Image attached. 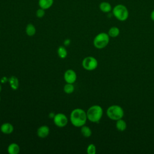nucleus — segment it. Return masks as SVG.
Returning <instances> with one entry per match:
<instances>
[{
	"label": "nucleus",
	"mask_w": 154,
	"mask_h": 154,
	"mask_svg": "<svg viewBox=\"0 0 154 154\" xmlns=\"http://www.w3.org/2000/svg\"><path fill=\"white\" fill-rule=\"evenodd\" d=\"M76 73L75 71L72 69H68L64 73V79L66 83L73 84L76 81Z\"/></svg>",
	"instance_id": "8"
},
{
	"label": "nucleus",
	"mask_w": 154,
	"mask_h": 154,
	"mask_svg": "<svg viewBox=\"0 0 154 154\" xmlns=\"http://www.w3.org/2000/svg\"><path fill=\"white\" fill-rule=\"evenodd\" d=\"M54 4V0H38V4L40 8L45 10L50 8Z\"/></svg>",
	"instance_id": "13"
},
{
	"label": "nucleus",
	"mask_w": 154,
	"mask_h": 154,
	"mask_svg": "<svg viewBox=\"0 0 154 154\" xmlns=\"http://www.w3.org/2000/svg\"><path fill=\"white\" fill-rule=\"evenodd\" d=\"M0 131L4 134H10L13 132L14 127L11 123L6 122L1 125Z\"/></svg>",
	"instance_id": "10"
},
{
	"label": "nucleus",
	"mask_w": 154,
	"mask_h": 154,
	"mask_svg": "<svg viewBox=\"0 0 154 154\" xmlns=\"http://www.w3.org/2000/svg\"><path fill=\"white\" fill-rule=\"evenodd\" d=\"M1 90H2V85H1V84H0V92L1 91Z\"/></svg>",
	"instance_id": "26"
},
{
	"label": "nucleus",
	"mask_w": 154,
	"mask_h": 154,
	"mask_svg": "<svg viewBox=\"0 0 154 154\" xmlns=\"http://www.w3.org/2000/svg\"><path fill=\"white\" fill-rule=\"evenodd\" d=\"M116 127L117 129L119 131L123 132V131L126 130V127H127V125H126V123L125 120H123L122 119H120L119 120H116Z\"/></svg>",
	"instance_id": "15"
},
{
	"label": "nucleus",
	"mask_w": 154,
	"mask_h": 154,
	"mask_svg": "<svg viewBox=\"0 0 154 154\" xmlns=\"http://www.w3.org/2000/svg\"><path fill=\"white\" fill-rule=\"evenodd\" d=\"M109 42V36L106 32H100L97 34L93 40L94 46L99 49L105 48Z\"/></svg>",
	"instance_id": "5"
},
{
	"label": "nucleus",
	"mask_w": 154,
	"mask_h": 154,
	"mask_svg": "<svg viewBox=\"0 0 154 154\" xmlns=\"http://www.w3.org/2000/svg\"><path fill=\"white\" fill-rule=\"evenodd\" d=\"M0 102H1V96H0Z\"/></svg>",
	"instance_id": "27"
},
{
	"label": "nucleus",
	"mask_w": 154,
	"mask_h": 154,
	"mask_svg": "<svg viewBox=\"0 0 154 154\" xmlns=\"http://www.w3.org/2000/svg\"><path fill=\"white\" fill-rule=\"evenodd\" d=\"M120 34V29L117 26H112L111 27L108 32V34L109 37L114 38L117 37Z\"/></svg>",
	"instance_id": "18"
},
{
	"label": "nucleus",
	"mask_w": 154,
	"mask_h": 154,
	"mask_svg": "<svg viewBox=\"0 0 154 154\" xmlns=\"http://www.w3.org/2000/svg\"><path fill=\"white\" fill-rule=\"evenodd\" d=\"M87 119L93 123H97L103 116V109L98 105L91 106L87 111Z\"/></svg>",
	"instance_id": "2"
},
{
	"label": "nucleus",
	"mask_w": 154,
	"mask_h": 154,
	"mask_svg": "<svg viewBox=\"0 0 154 154\" xmlns=\"http://www.w3.org/2000/svg\"><path fill=\"white\" fill-rule=\"evenodd\" d=\"M53 122L55 126L59 128L65 127L68 123V119L63 113H57L53 118Z\"/></svg>",
	"instance_id": "7"
},
{
	"label": "nucleus",
	"mask_w": 154,
	"mask_h": 154,
	"mask_svg": "<svg viewBox=\"0 0 154 154\" xmlns=\"http://www.w3.org/2000/svg\"><path fill=\"white\" fill-rule=\"evenodd\" d=\"M64 45H66V46H68V45H70V40H69V39H66V40H64Z\"/></svg>",
	"instance_id": "25"
},
{
	"label": "nucleus",
	"mask_w": 154,
	"mask_h": 154,
	"mask_svg": "<svg viewBox=\"0 0 154 154\" xmlns=\"http://www.w3.org/2000/svg\"><path fill=\"white\" fill-rule=\"evenodd\" d=\"M81 132L82 136L85 138L90 137L92 134V131L91 129L88 126H85V125L81 127Z\"/></svg>",
	"instance_id": "17"
},
{
	"label": "nucleus",
	"mask_w": 154,
	"mask_h": 154,
	"mask_svg": "<svg viewBox=\"0 0 154 154\" xmlns=\"http://www.w3.org/2000/svg\"><path fill=\"white\" fill-rule=\"evenodd\" d=\"M107 116L112 120H117L122 119L124 116L123 108L117 105H113L109 106L106 110Z\"/></svg>",
	"instance_id": "4"
},
{
	"label": "nucleus",
	"mask_w": 154,
	"mask_h": 154,
	"mask_svg": "<svg viewBox=\"0 0 154 154\" xmlns=\"http://www.w3.org/2000/svg\"><path fill=\"white\" fill-rule=\"evenodd\" d=\"M63 90L67 94L72 93L75 90V87L73 85V84L66 83L63 87Z\"/></svg>",
	"instance_id": "20"
},
{
	"label": "nucleus",
	"mask_w": 154,
	"mask_h": 154,
	"mask_svg": "<svg viewBox=\"0 0 154 154\" xmlns=\"http://www.w3.org/2000/svg\"><path fill=\"white\" fill-rule=\"evenodd\" d=\"M50 132L49 128L46 125H42L40 126L37 130V136L41 138H45L47 137Z\"/></svg>",
	"instance_id": "9"
},
{
	"label": "nucleus",
	"mask_w": 154,
	"mask_h": 154,
	"mask_svg": "<svg viewBox=\"0 0 154 154\" xmlns=\"http://www.w3.org/2000/svg\"><path fill=\"white\" fill-rule=\"evenodd\" d=\"M70 120L74 126L81 127L86 123L87 120V112L81 108H75L70 113Z\"/></svg>",
	"instance_id": "1"
},
{
	"label": "nucleus",
	"mask_w": 154,
	"mask_h": 154,
	"mask_svg": "<svg viewBox=\"0 0 154 154\" xmlns=\"http://www.w3.org/2000/svg\"><path fill=\"white\" fill-rule=\"evenodd\" d=\"M26 34L30 37H32L35 35L36 32V28L32 23H28L25 28Z\"/></svg>",
	"instance_id": "16"
},
{
	"label": "nucleus",
	"mask_w": 154,
	"mask_h": 154,
	"mask_svg": "<svg viewBox=\"0 0 154 154\" xmlns=\"http://www.w3.org/2000/svg\"><path fill=\"white\" fill-rule=\"evenodd\" d=\"M7 152L9 154H18L20 152V147L17 143H12L8 145Z\"/></svg>",
	"instance_id": "12"
},
{
	"label": "nucleus",
	"mask_w": 154,
	"mask_h": 154,
	"mask_svg": "<svg viewBox=\"0 0 154 154\" xmlns=\"http://www.w3.org/2000/svg\"><path fill=\"white\" fill-rule=\"evenodd\" d=\"M113 16L119 21L123 22L128 19L129 17V11L128 8L123 4H117L112 9Z\"/></svg>",
	"instance_id": "3"
},
{
	"label": "nucleus",
	"mask_w": 154,
	"mask_h": 154,
	"mask_svg": "<svg viewBox=\"0 0 154 154\" xmlns=\"http://www.w3.org/2000/svg\"><path fill=\"white\" fill-rule=\"evenodd\" d=\"M96 152V147L94 144H90L87 148V153L88 154H95Z\"/></svg>",
	"instance_id": "21"
},
{
	"label": "nucleus",
	"mask_w": 154,
	"mask_h": 154,
	"mask_svg": "<svg viewBox=\"0 0 154 154\" xmlns=\"http://www.w3.org/2000/svg\"><path fill=\"white\" fill-rule=\"evenodd\" d=\"M8 83L11 88L13 90H16L19 87V80L15 76H11L8 78Z\"/></svg>",
	"instance_id": "14"
},
{
	"label": "nucleus",
	"mask_w": 154,
	"mask_h": 154,
	"mask_svg": "<svg viewBox=\"0 0 154 154\" xmlns=\"http://www.w3.org/2000/svg\"><path fill=\"white\" fill-rule=\"evenodd\" d=\"M99 8L100 10L104 13H109L111 11H112V9L111 4L107 1L101 2L99 5Z\"/></svg>",
	"instance_id": "11"
},
{
	"label": "nucleus",
	"mask_w": 154,
	"mask_h": 154,
	"mask_svg": "<svg viewBox=\"0 0 154 154\" xmlns=\"http://www.w3.org/2000/svg\"><path fill=\"white\" fill-rule=\"evenodd\" d=\"M150 19L152 21L154 22V9L150 13Z\"/></svg>",
	"instance_id": "24"
},
{
	"label": "nucleus",
	"mask_w": 154,
	"mask_h": 154,
	"mask_svg": "<svg viewBox=\"0 0 154 154\" xmlns=\"http://www.w3.org/2000/svg\"><path fill=\"white\" fill-rule=\"evenodd\" d=\"M35 14L38 18H42L45 15V10L42 8H39L37 10Z\"/></svg>",
	"instance_id": "22"
},
{
	"label": "nucleus",
	"mask_w": 154,
	"mask_h": 154,
	"mask_svg": "<svg viewBox=\"0 0 154 154\" xmlns=\"http://www.w3.org/2000/svg\"><path fill=\"white\" fill-rule=\"evenodd\" d=\"M57 54L60 58L64 59L67 55V51L64 46H60L58 47V48L57 49Z\"/></svg>",
	"instance_id": "19"
},
{
	"label": "nucleus",
	"mask_w": 154,
	"mask_h": 154,
	"mask_svg": "<svg viewBox=\"0 0 154 154\" xmlns=\"http://www.w3.org/2000/svg\"><path fill=\"white\" fill-rule=\"evenodd\" d=\"M82 67L88 71L96 69L98 66L97 60L93 57L88 56L85 57L82 61Z\"/></svg>",
	"instance_id": "6"
},
{
	"label": "nucleus",
	"mask_w": 154,
	"mask_h": 154,
	"mask_svg": "<svg viewBox=\"0 0 154 154\" xmlns=\"http://www.w3.org/2000/svg\"><path fill=\"white\" fill-rule=\"evenodd\" d=\"M8 80V78H7L5 76H4L1 79V81L2 83H5V82H7Z\"/></svg>",
	"instance_id": "23"
}]
</instances>
